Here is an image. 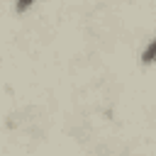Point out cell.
Segmentation results:
<instances>
[{
  "label": "cell",
  "mask_w": 156,
  "mask_h": 156,
  "mask_svg": "<svg viewBox=\"0 0 156 156\" xmlns=\"http://www.w3.org/2000/svg\"><path fill=\"white\" fill-rule=\"evenodd\" d=\"M154 61H156V37H154V39L146 44V49L141 51V63L149 66V63H154Z\"/></svg>",
  "instance_id": "6da1fadb"
},
{
  "label": "cell",
  "mask_w": 156,
  "mask_h": 156,
  "mask_svg": "<svg viewBox=\"0 0 156 156\" xmlns=\"http://www.w3.org/2000/svg\"><path fill=\"white\" fill-rule=\"evenodd\" d=\"M32 2H34V0H15V10H17V12H24V10L32 7Z\"/></svg>",
  "instance_id": "7a4b0ae2"
}]
</instances>
